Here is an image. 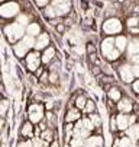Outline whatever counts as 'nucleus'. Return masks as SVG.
Returning a JSON list of instances; mask_svg holds the SVG:
<instances>
[{"mask_svg":"<svg viewBox=\"0 0 139 147\" xmlns=\"http://www.w3.org/2000/svg\"><path fill=\"white\" fill-rule=\"evenodd\" d=\"M44 16L48 19V20H51V19H55L57 18V15H55V10H54V7L51 6V5H48L47 7H44Z\"/></svg>","mask_w":139,"mask_h":147,"instance_id":"obj_31","label":"nucleus"},{"mask_svg":"<svg viewBox=\"0 0 139 147\" xmlns=\"http://www.w3.org/2000/svg\"><path fill=\"white\" fill-rule=\"evenodd\" d=\"M41 66H42V63H41V53L32 50L25 57V67H26L28 73H35Z\"/></svg>","mask_w":139,"mask_h":147,"instance_id":"obj_5","label":"nucleus"},{"mask_svg":"<svg viewBox=\"0 0 139 147\" xmlns=\"http://www.w3.org/2000/svg\"><path fill=\"white\" fill-rule=\"evenodd\" d=\"M17 24H21L22 26L29 25V24H31V18H29V15H28L26 12L19 13V15H17Z\"/></svg>","mask_w":139,"mask_h":147,"instance_id":"obj_30","label":"nucleus"},{"mask_svg":"<svg viewBox=\"0 0 139 147\" xmlns=\"http://www.w3.org/2000/svg\"><path fill=\"white\" fill-rule=\"evenodd\" d=\"M72 95H74V107H75L77 109L83 111L84 107H86V103H87V99H88L90 96H88L84 90H77V92H74Z\"/></svg>","mask_w":139,"mask_h":147,"instance_id":"obj_15","label":"nucleus"},{"mask_svg":"<svg viewBox=\"0 0 139 147\" xmlns=\"http://www.w3.org/2000/svg\"><path fill=\"white\" fill-rule=\"evenodd\" d=\"M117 146L119 147H133V141L129 137H117Z\"/></svg>","mask_w":139,"mask_h":147,"instance_id":"obj_29","label":"nucleus"},{"mask_svg":"<svg viewBox=\"0 0 139 147\" xmlns=\"http://www.w3.org/2000/svg\"><path fill=\"white\" fill-rule=\"evenodd\" d=\"M128 118H129V127H130V125H135V124L138 122V117H136L135 114H129Z\"/></svg>","mask_w":139,"mask_h":147,"instance_id":"obj_42","label":"nucleus"},{"mask_svg":"<svg viewBox=\"0 0 139 147\" xmlns=\"http://www.w3.org/2000/svg\"><path fill=\"white\" fill-rule=\"evenodd\" d=\"M109 125H110V131H112V133H116V131H117V125H116V114H114V115H110V122H109Z\"/></svg>","mask_w":139,"mask_h":147,"instance_id":"obj_37","label":"nucleus"},{"mask_svg":"<svg viewBox=\"0 0 139 147\" xmlns=\"http://www.w3.org/2000/svg\"><path fill=\"white\" fill-rule=\"evenodd\" d=\"M128 53H129L130 57L139 54V39L138 38L133 39V41H130V42L128 44Z\"/></svg>","mask_w":139,"mask_h":147,"instance_id":"obj_27","label":"nucleus"},{"mask_svg":"<svg viewBox=\"0 0 139 147\" xmlns=\"http://www.w3.org/2000/svg\"><path fill=\"white\" fill-rule=\"evenodd\" d=\"M114 47H116V50L119 51V53H123L126 48H128V39H126V36H116L114 38Z\"/></svg>","mask_w":139,"mask_h":147,"instance_id":"obj_25","label":"nucleus"},{"mask_svg":"<svg viewBox=\"0 0 139 147\" xmlns=\"http://www.w3.org/2000/svg\"><path fill=\"white\" fill-rule=\"evenodd\" d=\"M21 12V6L16 2H6L0 6V16L2 18H6V19H10V18H16Z\"/></svg>","mask_w":139,"mask_h":147,"instance_id":"obj_6","label":"nucleus"},{"mask_svg":"<svg viewBox=\"0 0 139 147\" xmlns=\"http://www.w3.org/2000/svg\"><path fill=\"white\" fill-rule=\"evenodd\" d=\"M26 119L31 121L33 125H38L44 118H45V107L44 103H39V102H28V107H26Z\"/></svg>","mask_w":139,"mask_h":147,"instance_id":"obj_1","label":"nucleus"},{"mask_svg":"<svg viewBox=\"0 0 139 147\" xmlns=\"http://www.w3.org/2000/svg\"><path fill=\"white\" fill-rule=\"evenodd\" d=\"M35 3H36V6H39V7H47V6L49 5V0H35Z\"/></svg>","mask_w":139,"mask_h":147,"instance_id":"obj_43","label":"nucleus"},{"mask_svg":"<svg viewBox=\"0 0 139 147\" xmlns=\"http://www.w3.org/2000/svg\"><path fill=\"white\" fill-rule=\"evenodd\" d=\"M51 6L54 7L57 18H63L71 13V0H52Z\"/></svg>","mask_w":139,"mask_h":147,"instance_id":"obj_7","label":"nucleus"},{"mask_svg":"<svg viewBox=\"0 0 139 147\" xmlns=\"http://www.w3.org/2000/svg\"><path fill=\"white\" fill-rule=\"evenodd\" d=\"M55 31L58 32V34H64V31H65V25L61 22V24H58L57 25V28H55Z\"/></svg>","mask_w":139,"mask_h":147,"instance_id":"obj_46","label":"nucleus"},{"mask_svg":"<svg viewBox=\"0 0 139 147\" xmlns=\"http://www.w3.org/2000/svg\"><path fill=\"white\" fill-rule=\"evenodd\" d=\"M32 143H33V147H49V144L44 140H41L39 137H33L32 138Z\"/></svg>","mask_w":139,"mask_h":147,"instance_id":"obj_34","label":"nucleus"},{"mask_svg":"<svg viewBox=\"0 0 139 147\" xmlns=\"http://www.w3.org/2000/svg\"><path fill=\"white\" fill-rule=\"evenodd\" d=\"M138 146H139V144H138Z\"/></svg>","mask_w":139,"mask_h":147,"instance_id":"obj_55","label":"nucleus"},{"mask_svg":"<svg viewBox=\"0 0 139 147\" xmlns=\"http://www.w3.org/2000/svg\"><path fill=\"white\" fill-rule=\"evenodd\" d=\"M39 138L47 141L48 144H51L52 141L57 140V130H52V128H45L44 131H41L39 134Z\"/></svg>","mask_w":139,"mask_h":147,"instance_id":"obj_20","label":"nucleus"},{"mask_svg":"<svg viewBox=\"0 0 139 147\" xmlns=\"http://www.w3.org/2000/svg\"><path fill=\"white\" fill-rule=\"evenodd\" d=\"M25 34L28 36H32V38H36L38 35H41V25L36 24V22H31L26 28H25Z\"/></svg>","mask_w":139,"mask_h":147,"instance_id":"obj_21","label":"nucleus"},{"mask_svg":"<svg viewBox=\"0 0 139 147\" xmlns=\"http://www.w3.org/2000/svg\"><path fill=\"white\" fill-rule=\"evenodd\" d=\"M135 147H139V146H135Z\"/></svg>","mask_w":139,"mask_h":147,"instance_id":"obj_54","label":"nucleus"},{"mask_svg":"<svg viewBox=\"0 0 139 147\" xmlns=\"http://www.w3.org/2000/svg\"><path fill=\"white\" fill-rule=\"evenodd\" d=\"M116 125L117 131H126L129 128V118L125 114H116Z\"/></svg>","mask_w":139,"mask_h":147,"instance_id":"obj_18","label":"nucleus"},{"mask_svg":"<svg viewBox=\"0 0 139 147\" xmlns=\"http://www.w3.org/2000/svg\"><path fill=\"white\" fill-rule=\"evenodd\" d=\"M81 118H83V112L80 109H77L75 107L65 108V112H64V122L65 124H75Z\"/></svg>","mask_w":139,"mask_h":147,"instance_id":"obj_11","label":"nucleus"},{"mask_svg":"<svg viewBox=\"0 0 139 147\" xmlns=\"http://www.w3.org/2000/svg\"><path fill=\"white\" fill-rule=\"evenodd\" d=\"M102 54L107 61H114L120 57V53H119L114 47V38H106L102 41V45H100Z\"/></svg>","mask_w":139,"mask_h":147,"instance_id":"obj_4","label":"nucleus"},{"mask_svg":"<svg viewBox=\"0 0 139 147\" xmlns=\"http://www.w3.org/2000/svg\"><path fill=\"white\" fill-rule=\"evenodd\" d=\"M88 119L91 121V124H93L94 130H96V128H102V124H103V121H102V117L98 115L97 112H94V114L88 115Z\"/></svg>","mask_w":139,"mask_h":147,"instance_id":"obj_28","label":"nucleus"},{"mask_svg":"<svg viewBox=\"0 0 139 147\" xmlns=\"http://www.w3.org/2000/svg\"><path fill=\"white\" fill-rule=\"evenodd\" d=\"M129 32H130V34H139V26H136V28H129Z\"/></svg>","mask_w":139,"mask_h":147,"instance_id":"obj_50","label":"nucleus"},{"mask_svg":"<svg viewBox=\"0 0 139 147\" xmlns=\"http://www.w3.org/2000/svg\"><path fill=\"white\" fill-rule=\"evenodd\" d=\"M2 2H5V0H0V3H2Z\"/></svg>","mask_w":139,"mask_h":147,"instance_id":"obj_53","label":"nucleus"},{"mask_svg":"<svg viewBox=\"0 0 139 147\" xmlns=\"http://www.w3.org/2000/svg\"><path fill=\"white\" fill-rule=\"evenodd\" d=\"M106 109L109 111V114L110 115H114L117 111H116V103L113 102V100H110V99H106Z\"/></svg>","mask_w":139,"mask_h":147,"instance_id":"obj_32","label":"nucleus"},{"mask_svg":"<svg viewBox=\"0 0 139 147\" xmlns=\"http://www.w3.org/2000/svg\"><path fill=\"white\" fill-rule=\"evenodd\" d=\"M130 88H132V90H133L136 95H139V79H135V80L130 83Z\"/></svg>","mask_w":139,"mask_h":147,"instance_id":"obj_40","label":"nucleus"},{"mask_svg":"<svg viewBox=\"0 0 139 147\" xmlns=\"http://www.w3.org/2000/svg\"><path fill=\"white\" fill-rule=\"evenodd\" d=\"M45 70H47V67H44V66H41V67H39V69H38V70H36V71L33 73V74H35V77H36V79H39V77H41V76H42V73H44Z\"/></svg>","mask_w":139,"mask_h":147,"instance_id":"obj_44","label":"nucleus"},{"mask_svg":"<svg viewBox=\"0 0 139 147\" xmlns=\"http://www.w3.org/2000/svg\"><path fill=\"white\" fill-rule=\"evenodd\" d=\"M120 29H122L120 22H119L117 19H114V18L107 19L106 22L103 24V31H104V34H109V35L116 34V32H120Z\"/></svg>","mask_w":139,"mask_h":147,"instance_id":"obj_14","label":"nucleus"},{"mask_svg":"<svg viewBox=\"0 0 139 147\" xmlns=\"http://www.w3.org/2000/svg\"><path fill=\"white\" fill-rule=\"evenodd\" d=\"M45 122H47V128H52L57 130L58 128V114H55L54 111H45Z\"/></svg>","mask_w":139,"mask_h":147,"instance_id":"obj_16","label":"nucleus"},{"mask_svg":"<svg viewBox=\"0 0 139 147\" xmlns=\"http://www.w3.org/2000/svg\"><path fill=\"white\" fill-rule=\"evenodd\" d=\"M12 108V105H10V99L9 98H2L0 99V117H3L6 118L9 111Z\"/></svg>","mask_w":139,"mask_h":147,"instance_id":"obj_24","label":"nucleus"},{"mask_svg":"<svg viewBox=\"0 0 139 147\" xmlns=\"http://www.w3.org/2000/svg\"><path fill=\"white\" fill-rule=\"evenodd\" d=\"M16 147H33V143L32 140H28V138H19L16 143Z\"/></svg>","mask_w":139,"mask_h":147,"instance_id":"obj_33","label":"nucleus"},{"mask_svg":"<svg viewBox=\"0 0 139 147\" xmlns=\"http://www.w3.org/2000/svg\"><path fill=\"white\" fill-rule=\"evenodd\" d=\"M7 128V119L3 118V117H0V136H2V133Z\"/></svg>","mask_w":139,"mask_h":147,"instance_id":"obj_39","label":"nucleus"},{"mask_svg":"<svg viewBox=\"0 0 139 147\" xmlns=\"http://www.w3.org/2000/svg\"><path fill=\"white\" fill-rule=\"evenodd\" d=\"M136 98H138V100H139V95H136Z\"/></svg>","mask_w":139,"mask_h":147,"instance_id":"obj_51","label":"nucleus"},{"mask_svg":"<svg viewBox=\"0 0 139 147\" xmlns=\"http://www.w3.org/2000/svg\"><path fill=\"white\" fill-rule=\"evenodd\" d=\"M3 32L6 35V39L9 44H16L17 41H21L25 36V26H22L17 22H13V24L6 25Z\"/></svg>","mask_w":139,"mask_h":147,"instance_id":"obj_3","label":"nucleus"},{"mask_svg":"<svg viewBox=\"0 0 139 147\" xmlns=\"http://www.w3.org/2000/svg\"><path fill=\"white\" fill-rule=\"evenodd\" d=\"M35 137V125L25 119L22 124H21V127H19V138H28V140H32Z\"/></svg>","mask_w":139,"mask_h":147,"instance_id":"obj_10","label":"nucleus"},{"mask_svg":"<svg viewBox=\"0 0 139 147\" xmlns=\"http://www.w3.org/2000/svg\"><path fill=\"white\" fill-rule=\"evenodd\" d=\"M86 53H87V55L94 54V53H96V45H94L93 42H88V44L86 45Z\"/></svg>","mask_w":139,"mask_h":147,"instance_id":"obj_41","label":"nucleus"},{"mask_svg":"<svg viewBox=\"0 0 139 147\" xmlns=\"http://www.w3.org/2000/svg\"><path fill=\"white\" fill-rule=\"evenodd\" d=\"M2 98H3V96H2V93H0V99H2Z\"/></svg>","mask_w":139,"mask_h":147,"instance_id":"obj_52","label":"nucleus"},{"mask_svg":"<svg viewBox=\"0 0 139 147\" xmlns=\"http://www.w3.org/2000/svg\"><path fill=\"white\" fill-rule=\"evenodd\" d=\"M47 70L48 71H55V73H61V70H63V61H61V58H55L51 64L47 67Z\"/></svg>","mask_w":139,"mask_h":147,"instance_id":"obj_26","label":"nucleus"},{"mask_svg":"<svg viewBox=\"0 0 139 147\" xmlns=\"http://www.w3.org/2000/svg\"><path fill=\"white\" fill-rule=\"evenodd\" d=\"M74 137V124H65L63 125V143H70Z\"/></svg>","mask_w":139,"mask_h":147,"instance_id":"obj_19","label":"nucleus"},{"mask_svg":"<svg viewBox=\"0 0 139 147\" xmlns=\"http://www.w3.org/2000/svg\"><path fill=\"white\" fill-rule=\"evenodd\" d=\"M96 111H97L96 100H94L93 98H88V99H87V103H86V107H84V109L81 111V112H83V117H88V115L94 114Z\"/></svg>","mask_w":139,"mask_h":147,"instance_id":"obj_22","label":"nucleus"},{"mask_svg":"<svg viewBox=\"0 0 139 147\" xmlns=\"http://www.w3.org/2000/svg\"><path fill=\"white\" fill-rule=\"evenodd\" d=\"M33 47H35V38L25 35L21 41H17L16 44H13V54L17 58H25L32 51Z\"/></svg>","mask_w":139,"mask_h":147,"instance_id":"obj_2","label":"nucleus"},{"mask_svg":"<svg viewBox=\"0 0 139 147\" xmlns=\"http://www.w3.org/2000/svg\"><path fill=\"white\" fill-rule=\"evenodd\" d=\"M49 42H51V39H49V35L47 32H42L41 35H38L35 38V51H39V53H42L45 48L49 47Z\"/></svg>","mask_w":139,"mask_h":147,"instance_id":"obj_13","label":"nucleus"},{"mask_svg":"<svg viewBox=\"0 0 139 147\" xmlns=\"http://www.w3.org/2000/svg\"><path fill=\"white\" fill-rule=\"evenodd\" d=\"M126 24H128V28H136V26H139V18L132 16V18L128 19Z\"/></svg>","mask_w":139,"mask_h":147,"instance_id":"obj_36","label":"nucleus"},{"mask_svg":"<svg viewBox=\"0 0 139 147\" xmlns=\"http://www.w3.org/2000/svg\"><path fill=\"white\" fill-rule=\"evenodd\" d=\"M70 147H84V140L72 137L71 141H70Z\"/></svg>","mask_w":139,"mask_h":147,"instance_id":"obj_35","label":"nucleus"},{"mask_svg":"<svg viewBox=\"0 0 139 147\" xmlns=\"http://www.w3.org/2000/svg\"><path fill=\"white\" fill-rule=\"evenodd\" d=\"M130 61L133 63V64H138V66H139V54H136V55L130 57Z\"/></svg>","mask_w":139,"mask_h":147,"instance_id":"obj_48","label":"nucleus"},{"mask_svg":"<svg viewBox=\"0 0 139 147\" xmlns=\"http://www.w3.org/2000/svg\"><path fill=\"white\" fill-rule=\"evenodd\" d=\"M49 147H61V141H59V140H55V141H52V143L49 144Z\"/></svg>","mask_w":139,"mask_h":147,"instance_id":"obj_49","label":"nucleus"},{"mask_svg":"<svg viewBox=\"0 0 139 147\" xmlns=\"http://www.w3.org/2000/svg\"><path fill=\"white\" fill-rule=\"evenodd\" d=\"M58 24H61V19H58V18H55V19H51L49 20V25L51 26H54V28H57V25Z\"/></svg>","mask_w":139,"mask_h":147,"instance_id":"obj_47","label":"nucleus"},{"mask_svg":"<svg viewBox=\"0 0 139 147\" xmlns=\"http://www.w3.org/2000/svg\"><path fill=\"white\" fill-rule=\"evenodd\" d=\"M106 95H107V99L113 100L114 103H117L119 100L123 98V92H122V89H120V88H117L116 85H113V86L106 92Z\"/></svg>","mask_w":139,"mask_h":147,"instance_id":"obj_17","label":"nucleus"},{"mask_svg":"<svg viewBox=\"0 0 139 147\" xmlns=\"http://www.w3.org/2000/svg\"><path fill=\"white\" fill-rule=\"evenodd\" d=\"M48 73H49V71H48V70H45V71L42 73V76L38 79V80H39V85H44V86H45V85H48Z\"/></svg>","mask_w":139,"mask_h":147,"instance_id":"obj_38","label":"nucleus"},{"mask_svg":"<svg viewBox=\"0 0 139 147\" xmlns=\"http://www.w3.org/2000/svg\"><path fill=\"white\" fill-rule=\"evenodd\" d=\"M125 133H126V137H129L133 143L135 141H139V124L136 122L135 125H130V127Z\"/></svg>","mask_w":139,"mask_h":147,"instance_id":"obj_23","label":"nucleus"},{"mask_svg":"<svg viewBox=\"0 0 139 147\" xmlns=\"http://www.w3.org/2000/svg\"><path fill=\"white\" fill-rule=\"evenodd\" d=\"M55 58H57V48L55 47H51L49 45L48 48H45L41 53V63H42L44 67H48Z\"/></svg>","mask_w":139,"mask_h":147,"instance_id":"obj_12","label":"nucleus"},{"mask_svg":"<svg viewBox=\"0 0 139 147\" xmlns=\"http://www.w3.org/2000/svg\"><path fill=\"white\" fill-rule=\"evenodd\" d=\"M133 105H135V102H133L129 96H123L120 100L116 103V111H117V114L129 115V114H132V111H133Z\"/></svg>","mask_w":139,"mask_h":147,"instance_id":"obj_8","label":"nucleus"},{"mask_svg":"<svg viewBox=\"0 0 139 147\" xmlns=\"http://www.w3.org/2000/svg\"><path fill=\"white\" fill-rule=\"evenodd\" d=\"M132 73H133V77L135 79H139V66L138 64H133L132 66Z\"/></svg>","mask_w":139,"mask_h":147,"instance_id":"obj_45","label":"nucleus"},{"mask_svg":"<svg viewBox=\"0 0 139 147\" xmlns=\"http://www.w3.org/2000/svg\"><path fill=\"white\" fill-rule=\"evenodd\" d=\"M117 73H119V77H120V80L123 83H126V85H130V83L135 80L133 77V73H132V66L128 64V63H123L122 66L117 67Z\"/></svg>","mask_w":139,"mask_h":147,"instance_id":"obj_9","label":"nucleus"}]
</instances>
